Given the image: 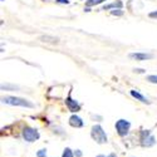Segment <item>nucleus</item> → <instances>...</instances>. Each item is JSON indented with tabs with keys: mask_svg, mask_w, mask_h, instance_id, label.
I'll return each mask as SVG.
<instances>
[{
	"mask_svg": "<svg viewBox=\"0 0 157 157\" xmlns=\"http://www.w3.org/2000/svg\"><path fill=\"white\" fill-rule=\"evenodd\" d=\"M106 0H87V6H93V5H98Z\"/></svg>",
	"mask_w": 157,
	"mask_h": 157,
	"instance_id": "f8f14e48",
	"label": "nucleus"
},
{
	"mask_svg": "<svg viewBox=\"0 0 157 157\" xmlns=\"http://www.w3.org/2000/svg\"><path fill=\"white\" fill-rule=\"evenodd\" d=\"M75 156H77V157H81V156H82V152H81L79 150H77V152H75Z\"/></svg>",
	"mask_w": 157,
	"mask_h": 157,
	"instance_id": "aec40b11",
	"label": "nucleus"
},
{
	"mask_svg": "<svg viewBox=\"0 0 157 157\" xmlns=\"http://www.w3.org/2000/svg\"><path fill=\"white\" fill-rule=\"evenodd\" d=\"M122 14H123V11H122V10H120V9H118V10H116V9H114V10H112V15H118V17H121Z\"/></svg>",
	"mask_w": 157,
	"mask_h": 157,
	"instance_id": "dca6fc26",
	"label": "nucleus"
},
{
	"mask_svg": "<svg viewBox=\"0 0 157 157\" xmlns=\"http://www.w3.org/2000/svg\"><path fill=\"white\" fill-rule=\"evenodd\" d=\"M3 103L10 104V106H19V107H27V108H33L34 104L24 98H19V97H11V96H6L2 98Z\"/></svg>",
	"mask_w": 157,
	"mask_h": 157,
	"instance_id": "f257e3e1",
	"label": "nucleus"
},
{
	"mask_svg": "<svg viewBox=\"0 0 157 157\" xmlns=\"http://www.w3.org/2000/svg\"><path fill=\"white\" fill-rule=\"evenodd\" d=\"M90 136H92V138L97 143H99V145L107 142V135H106V132H104L103 128L99 124H94L92 127V129H90Z\"/></svg>",
	"mask_w": 157,
	"mask_h": 157,
	"instance_id": "f03ea898",
	"label": "nucleus"
},
{
	"mask_svg": "<svg viewBox=\"0 0 157 157\" xmlns=\"http://www.w3.org/2000/svg\"><path fill=\"white\" fill-rule=\"evenodd\" d=\"M131 59H135V60H147L153 58L152 54H147V53H131L129 54Z\"/></svg>",
	"mask_w": 157,
	"mask_h": 157,
	"instance_id": "0eeeda50",
	"label": "nucleus"
},
{
	"mask_svg": "<svg viewBox=\"0 0 157 157\" xmlns=\"http://www.w3.org/2000/svg\"><path fill=\"white\" fill-rule=\"evenodd\" d=\"M62 157H74V155H73L72 150L67 147V148L64 150V152H63V156H62Z\"/></svg>",
	"mask_w": 157,
	"mask_h": 157,
	"instance_id": "ddd939ff",
	"label": "nucleus"
},
{
	"mask_svg": "<svg viewBox=\"0 0 157 157\" xmlns=\"http://www.w3.org/2000/svg\"><path fill=\"white\" fill-rule=\"evenodd\" d=\"M98 157H104V156H103V155H99V156H98Z\"/></svg>",
	"mask_w": 157,
	"mask_h": 157,
	"instance_id": "5701e85b",
	"label": "nucleus"
},
{
	"mask_svg": "<svg viewBox=\"0 0 157 157\" xmlns=\"http://www.w3.org/2000/svg\"><path fill=\"white\" fill-rule=\"evenodd\" d=\"M69 124L72 127H75V128H81V127H83V121H82L81 117H78L77 114H73L69 118Z\"/></svg>",
	"mask_w": 157,
	"mask_h": 157,
	"instance_id": "6e6552de",
	"label": "nucleus"
},
{
	"mask_svg": "<svg viewBox=\"0 0 157 157\" xmlns=\"http://www.w3.org/2000/svg\"><path fill=\"white\" fill-rule=\"evenodd\" d=\"M6 88H11V89H17L18 87H15V86H2V89H6Z\"/></svg>",
	"mask_w": 157,
	"mask_h": 157,
	"instance_id": "f3484780",
	"label": "nucleus"
},
{
	"mask_svg": "<svg viewBox=\"0 0 157 157\" xmlns=\"http://www.w3.org/2000/svg\"><path fill=\"white\" fill-rule=\"evenodd\" d=\"M129 127H131V123L126 120H118L116 122V129H117V133H118L121 137L126 136L129 131Z\"/></svg>",
	"mask_w": 157,
	"mask_h": 157,
	"instance_id": "39448f33",
	"label": "nucleus"
},
{
	"mask_svg": "<svg viewBox=\"0 0 157 157\" xmlns=\"http://www.w3.org/2000/svg\"><path fill=\"white\" fill-rule=\"evenodd\" d=\"M65 104H67V107L69 108L71 112H77V111H79V108H81L79 103H78L77 101H74V99H72L71 94L67 97V99H65Z\"/></svg>",
	"mask_w": 157,
	"mask_h": 157,
	"instance_id": "423d86ee",
	"label": "nucleus"
},
{
	"mask_svg": "<svg viewBox=\"0 0 157 157\" xmlns=\"http://www.w3.org/2000/svg\"><path fill=\"white\" fill-rule=\"evenodd\" d=\"M23 137H24L25 141H28V142H34L39 138V132L35 128L25 127L24 131H23Z\"/></svg>",
	"mask_w": 157,
	"mask_h": 157,
	"instance_id": "20e7f679",
	"label": "nucleus"
},
{
	"mask_svg": "<svg viewBox=\"0 0 157 157\" xmlns=\"http://www.w3.org/2000/svg\"><path fill=\"white\" fill-rule=\"evenodd\" d=\"M39 39H40L42 42H44V43H58V38L50 36V35H42Z\"/></svg>",
	"mask_w": 157,
	"mask_h": 157,
	"instance_id": "9d476101",
	"label": "nucleus"
},
{
	"mask_svg": "<svg viewBox=\"0 0 157 157\" xmlns=\"http://www.w3.org/2000/svg\"><path fill=\"white\" fill-rule=\"evenodd\" d=\"M2 2H4V0H2Z\"/></svg>",
	"mask_w": 157,
	"mask_h": 157,
	"instance_id": "b1692460",
	"label": "nucleus"
},
{
	"mask_svg": "<svg viewBox=\"0 0 157 157\" xmlns=\"http://www.w3.org/2000/svg\"><path fill=\"white\" fill-rule=\"evenodd\" d=\"M147 81L151 82V83H157V75H148Z\"/></svg>",
	"mask_w": 157,
	"mask_h": 157,
	"instance_id": "4468645a",
	"label": "nucleus"
},
{
	"mask_svg": "<svg viewBox=\"0 0 157 157\" xmlns=\"http://www.w3.org/2000/svg\"><path fill=\"white\" fill-rule=\"evenodd\" d=\"M112 8L121 9L122 8V2H117V3H112V4H108V5H104L102 10H108V9H112Z\"/></svg>",
	"mask_w": 157,
	"mask_h": 157,
	"instance_id": "9b49d317",
	"label": "nucleus"
},
{
	"mask_svg": "<svg viewBox=\"0 0 157 157\" xmlns=\"http://www.w3.org/2000/svg\"><path fill=\"white\" fill-rule=\"evenodd\" d=\"M148 17H150V18H157V11H152V13H150Z\"/></svg>",
	"mask_w": 157,
	"mask_h": 157,
	"instance_id": "a211bd4d",
	"label": "nucleus"
},
{
	"mask_svg": "<svg viewBox=\"0 0 157 157\" xmlns=\"http://www.w3.org/2000/svg\"><path fill=\"white\" fill-rule=\"evenodd\" d=\"M135 72L136 73H145V71H143V69H135Z\"/></svg>",
	"mask_w": 157,
	"mask_h": 157,
	"instance_id": "412c9836",
	"label": "nucleus"
},
{
	"mask_svg": "<svg viewBox=\"0 0 157 157\" xmlns=\"http://www.w3.org/2000/svg\"><path fill=\"white\" fill-rule=\"evenodd\" d=\"M156 143V138L150 133V131H142L141 133V145L143 147H151Z\"/></svg>",
	"mask_w": 157,
	"mask_h": 157,
	"instance_id": "7ed1b4c3",
	"label": "nucleus"
},
{
	"mask_svg": "<svg viewBox=\"0 0 157 157\" xmlns=\"http://www.w3.org/2000/svg\"><path fill=\"white\" fill-rule=\"evenodd\" d=\"M131 96L135 97L137 101H140V102H142V103H147V104H150V101H148V99H147L145 96H142L140 92H137V90H135V89L131 90Z\"/></svg>",
	"mask_w": 157,
	"mask_h": 157,
	"instance_id": "1a4fd4ad",
	"label": "nucleus"
},
{
	"mask_svg": "<svg viewBox=\"0 0 157 157\" xmlns=\"http://www.w3.org/2000/svg\"><path fill=\"white\" fill-rule=\"evenodd\" d=\"M36 156H38V157H45V156H47V150H40V151H38Z\"/></svg>",
	"mask_w": 157,
	"mask_h": 157,
	"instance_id": "2eb2a0df",
	"label": "nucleus"
},
{
	"mask_svg": "<svg viewBox=\"0 0 157 157\" xmlns=\"http://www.w3.org/2000/svg\"><path fill=\"white\" fill-rule=\"evenodd\" d=\"M56 2H57V3H60V4H68V3H69L68 0H56Z\"/></svg>",
	"mask_w": 157,
	"mask_h": 157,
	"instance_id": "6ab92c4d",
	"label": "nucleus"
},
{
	"mask_svg": "<svg viewBox=\"0 0 157 157\" xmlns=\"http://www.w3.org/2000/svg\"><path fill=\"white\" fill-rule=\"evenodd\" d=\"M107 157H117V156H116V153H109Z\"/></svg>",
	"mask_w": 157,
	"mask_h": 157,
	"instance_id": "4be33fe9",
	"label": "nucleus"
}]
</instances>
